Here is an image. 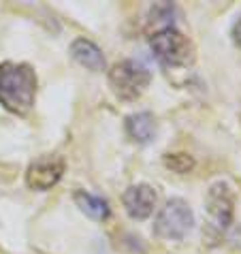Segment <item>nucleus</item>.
Masks as SVG:
<instances>
[{"instance_id":"1","label":"nucleus","mask_w":241,"mask_h":254,"mask_svg":"<svg viewBox=\"0 0 241 254\" xmlns=\"http://www.w3.org/2000/svg\"><path fill=\"white\" fill-rule=\"evenodd\" d=\"M37 96V75L28 64H0V105L17 116H26Z\"/></svg>"},{"instance_id":"2","label":"nucleus","mask_w":241,"mask_h":254,"mask_svg":"<svg viewBox=\"0 0 241 254\" xmlns=\"http://www.w3.org/2000/svg\"><path fill=\"white\" fill-rule=\"evenodd\" d=\"M233 209H235V199L233 190L226 182H216L207 190L205 199V224H203V239L209 246H216L222 235L229 231L233 222Z\"/></svg>"},{"instance_id":"3","label":"nucleus","mask_w":241,"mask_h":254,"mask_svg":"<svg viewBox=\"0 0 241 254\" xmlns=\"http://www.w3.org/2000/svg\"><path fill=\"white\" fill-rule=\"evenodd\" d=\"M150 81H152V73L147 70V66H143L137 60L116 62L109 70V83L113 88V94L120 101H137L147 90Z\"/></svg>"},{"instance_id":"4","label":"nucleus","mask_w":241,"mask_h":254,"mask_svg":"<svg viewBox=\"0 0 241 254\" xmlns=\"http://www.w3.org/2000/svg\"><path fill=\"white\" fill-rule=\"evenodd\" d=\"M150 47L156 58L167 66H183L188 62H192L194 58L192 43L171 26L154 32L150 39Z\"/></svg>"},{"instance_id":"5","label":"nucleus","mask_w":241,"mask_h":254,"mask_svg":"<svg viewBox=\"0 0 241 254\" xmlns=\"http://www.w3.org/2000/svg\"><path fill=\"white\" fill-rule=\"evenodd\" d=\"M194 227V214L183 199H169L154 220V233L162 239H183Z\"/></svg>"},{"instance_id":"6","label":"nucleus","mask_w":241,"mask_h":254,"mask_svg":"<svg viewBox=\"0 0 241 254\" xmlns=\"http://www.w3.org/2000/svg\"><path fill=\"white\" fill-rule=\"evenodd\" d=\"M64 158L62 156H41L28 167L26 171V186L37 192L54 188L64 175Z\"/></svg>"},{"instance_id":"7","label":"nucleus","mask_w":241,"mask_h":254,"mask_svg":"<svg viewBox=\"0 0 241 254\" xmlns=\"http://www.w3.org/2000/svg\"><path fill=\"white\" fill-rule=\"evenodd\" d=\"M156 190L150 184H137V186H130L128 190L124 192L122 196V203H124V209L132 220H145V218L152 216V211L156 207Z\"/></svg>"},{"instance_id":"8","label":"nucleus","mask_w":241,"mask_h":254,"mask_svg":"<svg viewBox=\"0 0 241 254\" xmlns=\"http://www.w3.org/2000/svg\"><path fill=\"white\" fill-rule=\"evenodd\" d=\"M70 56H73L77 64H81L83 68L92 70V73H101V70H105V64H107L101 47L88 39H75L70 43Z\"/></svg>"},{"instance_id":"9","label":"nucleus","mask_w":241,"mask_h":254,"mask_svg":"<svg viewBox=\"0 0 241 254\" xmlns=\"http://www.w3.org/2000/svg\"><path fill=\"white\" fill-rule=\"evenodd\" d=\"M126 132L137 143H150L156 137V120L150 111H139L126 118Z\"/></svg>"},{"instance_id":"10","label":"nucleus","mask_w":241,"mask_h":254,"mask_svg":"<svg viewBox=\"0 0 241 254\" xmlns=\"http://www.w3.org/2000/svg\"><path fill=\"white\" fill-rule=\"evenodd\" d=\"M73 199L77 203V207H79L86 216L94 218V220H105V218H109V203L105 199H101V196L90 194L86 190H77L73 194Z\"/></svg>"},{"instance_id":"11","label":"nucleus","mask_w":241,"mask_h":254,"mask_svg":"<svg viewBox=\"0 0 241 254\" xmlns=\"http://www.w3.org/2000/svg\"><path fill=\"white\" fill-rule=\"evenodd\" d=\"M165 167L171 169L173 173H188L194 169V158L188 156V154H167Z\"/></svg>"},{"instance_id":"12","label":"nucleus","mask_w":241,"mask_h":254,"mask_svg":"<svg viewBox=\"0 0 241 254\" xmlns=\"http://www.w3.org/2000/svg\"><path fill=\"white\" fill-rule=\"evenodd\" d=\"M233 41H235L237 47H241V17L235 22V26H233Z\"/></svg>"}]
</instances>
